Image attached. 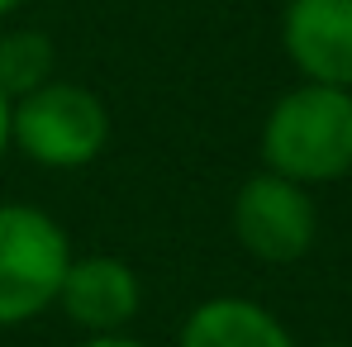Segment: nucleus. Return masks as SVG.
Segmentation results:
<instances>
[{
	"mask_svg": "<svg viewBox=\"0 0 352 347\" xmlns=\"http://www.w3.org/2000/svg\"><path fill=\"white\" fill-rule=\"evenodd\" d=\"M262 167L324 186L352 172V91L305 81L262 119Z\"/></svg>",
	"mask_w": 352,
	"mask_h": 347,
	"instance_id": "f257e3e1",
	"label": "nucleus"
},
{
	"mask_svg": "<svg viewBox=\"0 0 352 347\" xmlns=\"http://www.w3.org/2000/svg\"><path fill=\"white\" fill-rule=\"evenodd\" d=\"M110 143V110L91 86L48 76L38 91L10 100V148L34 167L76 172L91 167Z\"/></svg>",
	"mask_w": 352,
	"mask_h": 347,
	"instance_id": "f03ea898",
	"label": "nucleus"
},
{
	"mask_svg": "<svg viewBox=\"0 0 352 347\" xmlns=\"http://www.w3.org/2000/svg\"><path fill=\"white\" fill-rule=\"evenodd\" d=\"M72 267V238L38 205H0V328L38 319Z\"/></svg>",
	"mask_w": 352,
	"mask_h": 347,
	"instance_id": "7ed1b4c3",
	"label": "nucleus"
},
{
	"mask_svg": "<svg viewBox=\"0 0 352 347\" xmlns=\"http://www.w3.org/2000/svg\"><path fill=\"white\" fill-rule=\"evenodd\" d=\"M229 219H234V238L243 243V252L267 267L300 262L319 238V210H314L309 186L281 172H267V167L238 186Z\"/></svg>",
	"mask_w": 352,
	"mask_h": 347,
	"instance_id": "20e7f679",
	"label": "nucleus"
},
{
	"mask_svg": "<svg viewBox=\"0 0 352 347\" xmlns=\"http://www.w3.org/2000/svg\"><path fill=\"white\" fill-rule=\"evenodd\" d=\"M281 48L305 81L352 91V0H286Z\"/></svg>",
	"mask_w": 352,
	"mask_h": 347,
	"instance_id": "39448f33",
	"label": "nucleus"
},
{
	"mask_svg": "<svg viewBox=\"0 0 352 347\" xmlns=\"http://www.w3.org/2000/svg\"><path fill=\"white\" fill-rule=\"evenodd\" d=\"M53 304H62V314L86 338L124 333L138 319V309H143V286H138V271L129 262H119V257H105V252L72 257Z\"/></svg>",
	"mask_w": 352,
	"mask_h": 347,
	"instance_id": "423d86ee",
	"label": "nucleus"
},
{
	"mask_svg": "<svg viewBox=\"0 0 352 347\" xmlns=\"http://www.w3.org/2000/svg\"><path fill=\"white\" fill-rule=\"evenodd\" d=\"M176 347H300V343L267 304H257L248 295H214L186 314Z\"/></svg>",
	"mask_w": 352,
	"mask_h": 347,
	"instance_id": "0eeeda50",
	"label": "nucleus"
},
{
	"mask_svg": "<svg viewBox=\"0 0 352 347\" xmlns=\"http://www.w3.org/2000/svg\"><path fill=\"white\" fill-rule=\"evenodd\" d=\"M53 76V38L38 29H10L0 34V96L19 100L38 91Z\"/></svg>",
	"mask_w": 352,
	"mask_h": 347,
	"instance_id": "6e6552de",
	"label": "nucleus"
},
{
	"mask_svg": "<svg viewBox=\"0 0 352 347\" xmlns=\"http://www.w3.org/2000/svg\"><path fill=\"white\" fill-rule=\"evenodd\" d=\"M76 347H148L143 338H129V333H96V338H86V343Z\"/></svg>",
	"mask_w": 352,
	"mask_h": 347,
	"instance_id": "1a4fd4ad",
	"label": "nucleus"
},
{
	"mask_svg": "<svg viewBox=\"0 0 352 347\" xmlns=\"http://www.w3.org/2000/svg\"><path fill=\"white\" fill-rule=\"evenodd\" d=\"M10 153V100L0 96V157Z\"/></svg>",
	"mask_w": 352,
	"mask_h": 347,
	"instance_id": "9d476101",
	"label": "nucleus"
},
{
	"mask_svg": "<svg viewBox=\"0 0 352 347\" xmlns=\"http://www.w3.org/2000/svg\"><path fill=\"white\" fill-rule=\"evenodd\" d=\"M19 5H24V0H0V19H5V14H14Z\"/></svg>",
	"mask_w": 352,
	"mask_h": 347,
	"instance_id": "9b49d317",
	"label": "nucleus"
},
{
	"mask_svg": "<svg viewBox=\"0 0 352 347\" xmlns=\"http://www.w3.org/2000/svg\"><path fill=\"white\" fill-rule=\"evenodd\" d=\"M319 347H352V343H319Z\"/></svg>",
	"mask_w": 352,
	"mask_h": 347,
	"instance_id": "f8f14e48",
	"label": "nucleus"
}]
</instances>
